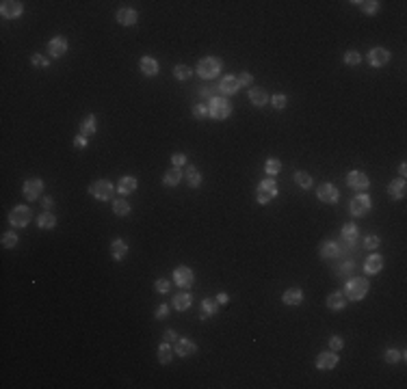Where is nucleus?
Returning a JSON list of instances; mask_svg holds the SVG:
<instances>
[{
  "mask_svg": "<svg viewBox=\"0 0 407 389\" xmlns=\"http://www.w3.org/2000/svg\"><path fill=\"white\" fill-rule=\"evenodd\" d=\"M368 294V281L364 277H353L344 285V296L346 301H362Z\"/></svg>",
  "mask_w": 407,
  "mask_h": 389,
  "instance_id": "f257e3e1",
  "label": "nucleus"
},
{
  "mask_svg": "<svg viewBox=\"0 0 407 389\" xmlns=\"http://www.w3.org/2000/svg\"><path fill=\"white\" fill-rule=\"evenodd\" d=\"M275 197H277V184H275V179L273 177L262 179V182L258 184V188H256V201L265 206V203L273 201Z\"/></svg>",
  "mask_w": 407,
  "mask_h": 389,
  "instance_id": "f03ea898",
  "label": "nucleus"
},
{
  "mask_svg": "<svg viewBox=\"0 0 407 389\" xmlns=\"http://www.w3.org/2000/svg\"><path fill=\"white\" fill-rule=\"evenodd\" d=\"M221 71V61L214 56H206L202 58L200 63H197V74H200L202 78H206V80H210V78H214Z\"/></svg>",
  "mask_w": 407,
  "mask_h": 389,
  "instance_id": "7ed1b4c3",
  "label": "nucleus"
},
{
  "mask_svg": "<svg viewBox=\"0 0 407 389\" xmlns=\"http://www.w3.org/2000/svg\"><path fill=\"white\" fill-rule=\"evenodd\" d=\"M89 193H91L98 201H109L113 195H115V186L109 182V179H100V182H93L89 186Z\"/></svg>",
  "mask_w": 407,
  "mask_h": 389,
  "instance_id": "20e7f679",
  "label": "nucleus"
},
{
  "mask_svg": "<svg viewBox=\"0 0 407 389\" xmlns=\"http://www.w3.org/2000/svg\"><path fill=\"white\" fill-rule=\"evenodd\" d=\"M33 221V212L28 206H15L9 214V223L13 227H26Z\"/></svg>",
  "mask_w": 407,
  "mask_h": 389,
  "instance_id": "39448f33",
  "label": "nucleus"
},
{
  "mask_svg": "<svg viewBox=\"0 0 407 389\" xmlns=\"http://www.w3.org/2000/svg\"><path fill=\"white\" fill-rule=\"evenodd\" d=\"M208 109H210L212 119H227L230 117V112H232V106L225 98H212L210 104H208Z\"/></svg>",
  "mask_w": 407,
  "mask_h": 389,
  "instance_id": "423d86ee",
  "label": "nucleus"
},
{
  "mask_svg": "<svg viewBox=\"0 0 407 389\" xmlns=\"http://www.w3.org/2000/svg\"><path fill=\"white\" fill-rule=\"evenodd\" d=\"M370 206H373V201H370L368 195H355L349 203V210H351L353 217H364V214L370 210Z\"/></svg>",
  "mask_w": 407,
  "mask_h": 389,
  "instance_id": "0eeeda50",
  "label": "nucleus"
},
{
  "mask_svg": "<svg viewBox=\"0 0 407 389\" xmlns=\"http://www.w3.org/2000/svg\"><path fill=\"white\" fill-rule=\"evenodd\" d=\"M173 281H176V285L189 290L191 285L195 283V275H193V271H191L189 266H178L176 271H173Z\"/></svg>",
  "mask_w": 407,
  "mask_h": 389,
  "instance_id": "6e6552de",
  "label": "nucleus"
},
{
  "mask_svg": "<svg viewBox=\"0 0 407 389\" xmlns=\"http://www.w3.org/2000/svg\"><path fill=\"white\" fill-rule=\"evenodd\" d=\"M316 197H319L323 203H336L340 199V190H338V186L325 182V184H321V186L316 188Z\"/></svg>",
  "mask_w": 407,
  "mask_h": 389,
  "instance_id": "1a4fd4ad",
  "label": "nucleus"
},
{
  "mask_svg": "<svg viewBox=\"0 0 407 389\" xmlns=\"http://www.w3.org/2000/svg\"><path fill=\"white\" fill-rule=\"evenodd\" d=\"M368 184H370V179L364 171H351L349 175H346V186L357 190V193H360V190H366Z\"/></svg>",
  "mask_w": 407,
  "mask_h": 389,
  "instance_id": "9d476101",
  "label": "nucleus"
},
{
  "mask_svg": "<svg viewBox=\"0 0 407 389\" xmlns=\"http://www.w3.org/2000/svg\"><path fill=\"white\" fill-rule=\"evenodd\" d=\"M22 193H24V197H26V199L35 201L41 193H44V182H41L39 177L26 179V182H24V186H22Z\"/></svg>",
  "mask_w": 407,
  "mask_h": 389,
  "instance_id": "9b49d317",
  "label": "nucleus"
},
{
  "mask_svg": "<svg viewBox=\"0 0 407 389\" xmlns=\"http://www.w3.org/2000/svg\"><path fill=\"white\" fill-rule=\"evenodd\" d=\"M68 39L63 37V35H57L55 39H50V44H48V55H50L52 58H61L65 56V52H68Z\"/></svg>",
  "mask_w": 407,
  "mask_h": 389,
  "instance_id": "f8f14e48",
  "label": "nucleus"
},
{
  "mask_svg": "<svg viewBox=\"0 0 407 389\" xmlns=\"http://www.w3.org/2000/svg\"><path fill=\"white\" fill-rule=\"evenodd\" d=\"M0 13L7 20H15V17L22 15V2L20 0H2L0 2Z\"/></svg>",
  "mask_w": 407,
  "mask_h": 389,
  "instance_id": "ddd939ff",
  "label": "nucleus"
},
{
  "mask_svg": "<svg viewBox=\"0 0 407 389\" xmlns=\"http://www.w3.org/2000/svg\"><path fill=\"white\" fill-rule=\"evenodd\" d=\"M366 58L373 67H384V65L390 61V50H386V48H373Z\"/></svg>",
  "mask_w": 407,
  "mask_h": 389,
  "instance_id": "4468645a",
  "label": "nucleus"
},
{
  "mask_svg": "<svg viewBox=\"0 0 407 389\" xmlns=\"http://www.w3.org/2000/svg\"><path fill=\"white\" fill-rule=\"evenodd\" d=\"M338 366V355L334 350H325L316 357V368L319 370H334Z\"/></svg>",
  "mask_w": 407,
  "mask_h": 389,
  "instance_id": "2eb2a0df",
  "label": "nucleus"
},
{
  "mask_svg": "<svg viewBox=\"0 0 407 389\" xmlns=\"http://www.w3.org/2000/svg\"><path fill=\"white\" fill-rule=\"evenodd\" d=\"M340 236H342V244H344V247H353V244L357 242V238H360V229H357L355 223H346V225H342Z\"/></svg>",
  "mask_w": 407,
  "mask_h": 389,
  "instance_id": "dca6fc26",
  "label": "nucleus"
},
{
  "mask_svg": "<svg viewBox=\"0 0 407 389\" xmlns=\"http://www.w3.org/2000/svg\"><path fill=\"white\" fill-rule=\"evenodd\" d=\"M115 20H117V24H122V26H135L136 20H139V15H136L135 9L124 7V9H119L115 13Z\"/></svg>",
  "mask_w": 407,
  "mask_h": 389,
  "instance_id": "f3484780",
  "label": "nucleus"
},
{
  "mask_svg": "<svg viewBox=\"0 0 407 389\" xmlns=\"http://www.w3.org/2000/svg\"><path fill=\"white\" fill-rule=\"evenodd\" d=\"M173 350H176L178 357H191V355H195L197 346H195V342H191V339H176Z\"/></svg>",
  "mask_w": 407,
  "mask_h": 389,
  "instance_id": "a211bd4d",
  "label": "nucleus"
},
{
  "mask_svg": "<svg viewBox=\"0 0 407 389\" xmlns=\"http://www.w3.org/2000/svg\"><path fill=\"white\" fill-rule=\"evenodd\" d=\"M136 186H139V182H136L135 175H124L117 184V190H119V195H133Z\"/></svg>",
  "mask_w": 407,
  "mask_h": 389,
  "instance_id": "6ab92c4d",
  "label": "nucleus"
},
{
  "mask_svg": "<svg viewBox=\"0 0 407 389\" xmlns=\"http://www.w3.org/2000/svg\"><path fill=\"white\" fill-rule=\"evenodd\" d=\"M405 190H407L405 179L399 177V179H392V182H390V186H388V195H390V199H403Z\"/></svg>",
  "mask_w": 407,
  "mask_h": 389,
  "instance_id": "aec40b11",
  "label": "nucleus"
},
{
  "mask_svg": "<svg viewBox=\"0 0 407 389\" xmlns=\"http://www.w3.org/2000/svg\"><path fill=\"white\" fill-rule=\"evenodd\" d=\"M139 69H141V74H145V76H156L160 67H158V61L154 56H143L141 63H139Z\"/></svg>",
  "mask_w": 407,
  "mask_h": 389,
  "instance_id": "412c9836",
  "label": "nucleus"
},
{
  "mask_svg": "<svg viewBox=\"0 0 407 389\" xmlns=\"http://www.w3.org/2000/svg\"><path fill=\"white\" fill-rule=\"evenodd\" d=\"M111 255L113 260L122 262L126 255H128V244H126V240H122V238H115V240L111 242Z\"/></svg>",
  "mask_w": 407,
  "mask_h": 389,
  "instance_id": "4be33fe9",
  "label": "nucleus"
},
{
  "mask_svg": "<svg viewBox=\"0 0 407 389\" xmlns=\"http://www.w3.org/2000/svg\"><path fill=\"white\" fill-rule=\"evenodd\" d=\"M284 305H301L303 303V290L301 288H288L282 294Z\"/></svg>",
  "mask_w": 407,
  "mask_h": 389,
  "instance_id": "5701e85b",
  "label": "nucleus"
},
{
  "mask_svg": "<svg viewBox=\"0 0 407 389\" xmlns=\"http://www.w3.org/2000/svg\"><path fill=\"white\" fill-rule=\"evenodd\" d=\"M338 255H340V244L338 242L327 240V242L321 244V257L323 260H336Z\"/></svg>",
  "mask_w": 407,
  "mask_h": 389,
  "instance_id": "b1692460",
  "label": "nucleus"
},
{
  "mask_svg": "<svg viewBox=\"0 0 407 389\" xmlns=\"http://www.w3.org/2000/svg\"><path fill=\"white\" fill-rule=\"evenodd\" d=\"M249 102L254 106H265L269 102V95L262 87H249Z\"/></svg>",
  "mask_w": 407,
  "mask_h": 389,
  "instance_id": "393cba45",
  "label": "nucleus"
},
{
  "mask_svg": "<svg viewBox=\"0 0 407 389\" xmlns=\"http://www.w3.org/2000/svg\"><path fill=\"white\" fill-rule=\"evenodd\" d=\"M95 132H98V117H95V115H87L80 121V134L82 136H91Z\"/></svg>",
  "mask_w": 407,
  "mask_h": 389,
  "instance_id": "a878e982",
  "label": "nucleus"
},
{
  "mask_svg": "<svg viewBox=\"0 0 407 389\" xmlns=\"http://www.w3.org/2000/svg\"><path fill=\"white\" fill-rule=\"evenodd\" d=\"M238 80H236V76H225V78H221V82H219V91L221 93H225V95H232V93H236L238 91Z\"/></svg>",
  "mask_w": 407,
  "mask_h": 389,
  "instance_id": "bb28decb",
  "label": "nucleus"
},
{
  "mask_svg": "<svg viewBox=\"0 0 407 389\" xmlns=\"http://www.w3.org/2000/svg\"><path fill=\"white\" fill-rule=\"evenodd\" d=\"M184 179H187V184H189L191 188H200L202 182H204V177H202V173H200V169H197V167H187Z\"/></svg>",
  "mask_w": 407,
  "mask_h": 389,
  "instance_id": "cd10ccee",
  "label": "nucleus"
},
{
  "mask_svg": "<svg viewBox=\"0 0 407 389\" xmlns=\"http://www.w3.org/2000/svg\"><path fill=\"white\" fill-rule=\"evenodd\" d=\"M184 179V173H182V169H178V167H173V169H169L165 173V177H163V184L165 186H178Z\"/></svg>",
  "mask_w": 407,
  "mask_h": 389,
  "instance_id": "c85d7f7f",
  "label": "nucleus"
},
{
  "mask_svg": "<svg viewBox=\"0 0 407 389\" xmlns=\"http://www.w3.org/2000/svg\"><path fill=\"white\" fill-rule=\"evenodd\" d=\"M384 268V257H381L379 253H375V255H370L368 260H366V264H364V271H366L368 275H377Z\"/></svg>",
  "mask_w": 407,
  "mask_h": 389,
  "instance_id": "c756f323",
  "label": "nucleus"
},
{
  "mask_svg": "<svg viewBox=\"0 0 407 389\" xmlns=\"http://www.w3.org/2000/svg\"><path fill=\"white\" fill-rule=\"evenodd\" d=\"M327 307H329V309H334V311L344 309V307H346V296H344V292H334V294H329V298H327Z\"/></svg>",
  "mask_w": 407,
  "mask_h": 389,
  "instance_id": "7c9ffc66",
  "label": "nucleus"
},
{
  "mask_svg": "<svg viewBox=\"0 0 407 389\" xmlns=\"http://www.w3.org/2000/svg\"><path fill=\"white\" fill-rule=\"evenodd\" d=\"M191 305H193V296L189 292H182V294H178L173 298V309H178V311H187Z\"/></svg>",
  "mask_w": 407,
  "mask_h": 389,
  "instance_id": "2f4dec72",
  "label": "nucleus"
},
{
  "mask_svg": "<svg viewBox=\"0 0 407 389\" xmlns=\"http://www.w3.org/2000/svg\"><path fill=\"white\" fill-rule=\"evenodd\" d=\"M217 307H219L217 301H212V298H204V301H202V316H200V318L206 320V318H210V316H214V314H217Z\"/></svg>",
  "mask_w": 407,
  "mask_h": 389,
  "instance_id": "473e14b6",
  "label": "nucleus"
},
{
  "mask_svg": "<svg viewBox=\"0 0 407 389\" xmlns=\"http://www.w3.org/2000/svg\"><path fill=\"white\" fill-rule=\"evenodd\" d=\"M37 225L39 229H55L57 227V217L52 212H44L37 217Z\"/></svg>",
  "mask_w": 407,
  "mask_h": 389,
  "instance_id": "72a5a7b5",
  "label": "nucleus"
},
{
  "mask_svg": "<svg viewBox=\"0 0 407 389\" xmlns=\"http://www.w3.org/2000/svg\"><path fill=\"white\" fill-rule=\"evenodd\" d=\"M353 4H357V7H360L364 13H368V15L377 13V11H379V7H381L377 0H357V2H353Z\"/></svg>",
  "mask_w": 407,
  "mask_h": 389,
  "instance_id": "f704fd0d",
  "label": "nucleus"
},
{
  "mask_svg": "<svg viewBox=\"0 0 407 389\" xmlns=\"http://www.w3.org/2000/svg\"><path fill=\"white\" fill-rule=\"evenodd\" d=\"M171 359H173V348H171V344H160V348H158V361L163 363V366H167V363H171Z\"/></svg>",
  "mask_w": 407,
  "mask_h": 389,
  "instance_id": "c9c22d12",
  "label": "nucleus"
},
{
  "mask_svg": "<svg viewBox=\"0 0 407 389\" xmlns=\"http://www.w3.org/2000/svg\"><path fill=\"white\" fill-rule=\"evenodd\" d=\"M265 171H267L269 177H275L279 171H282V163H279L277 158H269L267 165H265Z\"/></svg>",
  "mask_w": 407,
  "mask_h": 389,
  "instance_id": "e433bc0d",
  "label": "nucleus"
},
{
  "mask_svg": "<svg viewBox=\"0 0 407 389\" xmlns=\"http://www.w3.org/2000/svg\"><path fill=\"white\" fill-rule=\"evenodd\" d=\"M384 359H386V363H392V366H394V363H399L401 359H405V352L399 350V348H388Z\"/></svg>",
  "mask_w": 407,
  "mask_h": 389,
  "instance_id": "4c0bfd02",
  "label": "nucleus"
},
{
  "mask_svg": "<svg viewBox=\"0 0 407 389\" xmlns=\"http://www.w3.org/2000/svg\"><path fill=\"white\" fill-rule=\"evenodd\" d=\"M295 182H297V186H301V188H310L312 186V175H310L308 171H297Z\"/></svg>",
  "mask_w": 407,
  "mask_h": 389,
  "instance_id": "58836bf2",
  "label": "nucleus"
},
{
  "mask_svg": "<svg viewBox=\"0 0 407 389\" xmlns=\"http://www.w3.org/2000/svg\"><path fill=\"white\" fill-rule=\"evenodd\" d=\"M113 212H115L117 217H126V214L130 212V203L126 199H115L113 201Z\"/></svg>",
  "mask_w": 407,
  "mask_h": 389,
  "instance_id": "ea45409f",
  "label": "nucleus"
},
{
  "mask_svg": "<svg viewBox=\"0 0 407 389\" xmlns=\"http://www.w3.org/2000/svg\"><path fill=\"white\" fill-rule=\"evenodd\" d=\"M191 74H193V71H191L189 65H176V67H173V76H176L178 80H189Z\"/></svg>",
  "mask_w": 407,
  "mask_h": 389,
  "instance_id": "a19ab883",
  "label": "nucleus"
},
{
  "mask_svg": "<svg viewBox=\"0 0 407 389\" xmlns=\"http://www.w3.org/2000/svg\"><path fill=\"white\" fill-rule=\"evenodd\" d=\"M286 104H288V98H286L284 93H277V95H273V98H271V106L275 111L286 109Z\"/></svg>",
  "mask_w": 407,
  "mask_h": 389,
  "instance_id": "79ce46f5",
  "label": "nucleus"
},
{
  "mask_svg": "<svg viewBox=\"0 0 407 389\" xmlns=\"http://www.w3.org/2000/svg\"><path fill=\"white\" fill-rule=\"evenodd\" d=\"M193 117H195V119H206V117H210V109H208V104H197V106H193Z\"/></svg>",
  "mask_w": 407,
  "mask_h": 389,
  "instance_id": "37998d69",
  "label": "nucleus"
},
{
  "mask_svg": "<svg viewBox=\"0 0 407 389\" xmlns=\"http://www.w3.org/2000/svg\"><path fill=\"white\" fill-rule=\"evenodd\" d=\"M17 244V236L13 231H7V233H2V247L4 249H13Z\"/></svg>",
  "mask_w": 407,
  "mask_h": 389,
  "instance_id": "c03bdc74",
  "label": "nucleus"
},
{
  "mask_svg": "<svg viewBox=\"0 0 407 389\" xmlns=\"http://www.w3.org/2000/svg\"><path fill=\"white\" fill-rule=\"evenodd\" d=\"M360 61H362V55L357 50H349L344 55V63L346 65H360Z\"/></svg>",
  "mask_w": 407,
  "mask_h": 389,
  "instance_id": "a18cd8bd",
  "label": "nucleus"
},
{
  "mask_svg": "<svg viewBox=\"0 0 407 389\" xmlns=\"http://www.w3.org/2000/svg\"><path fill=\"white\" fill-rule=\"evenodd\" d=\"M236 80H238V85H241V87H251V85H254V76L247 74V71H241V74L236 76Z\"/></svg>",
  "mask_w": 407,
  "mask_h": 389,
  "instance_id": "49530a36",
  "label": "nucleus"
},
{
  "mask_svg": "<svg viewBox=\"0 0 407 389\" xmlns=\"http://www.w3.org/2000/svg\"><path fill=\"white\" fill-rule=\"evenodd\" d=\"M171 163H173V167H178V169H182V167L187 165V154L176 152V154L171 156Z\"/></svg>",
  "mask_w": 407,
  "mask_h": 389,
  "instance_id": "de8ad7c7",
  "label": "nucleus"
},
{
  "mask_svg": "<svg viewBox=\"0 0 407 389\" xmlns=\"http://www.w3.org/2000/svg\"><path fill=\"white\" fill-rule=\"evenodd\" d=\"M344 348V339L338 337V335H334V337H329V350H342Z\"/></svg>",
  "mask_w": 407,
  "mask_h": 389,
  "instance_id": "09e8293b",
  "label": "nucleus"
},
{
  "mask_svg": "<svg viewBox=\"0 0 407 389\" xmlns=\"http://www.w3.org/2000/svg\"><path fill=\"white\" fill-rule=\"evenodd\" d=\"M154 288H156L158 294H167V292H169V288H171V283H169V279H158Z\"/></svg>",
  "mask_w": 407,
  "mask_h": 389,
  "instance_id": "8fccbe9b",
  "label": "nucleus"
},
{
  "mask_svg": "<svg viewBox=\"0 0 407 389\" xmlns=\"http://www.w3.org/2000/svg\"><path fill=\"white\" fill-rule=\"evenodd\" d=\"M379 244H381V240H379V238H377V236H366V238H364V247L370 249V251L377 249V247H379Z\"/></svg>",
  "mask_w": 407,
  "mask_h": 389,
  "instance_id": "3c124183",
  "label": "nucleus"
},
{
  "mask_svg": "<svg viewBox=\"0 0 407 389\" xmlns=\"http://www.w3.org/2000/svg\"><path fill=\"white\" fill-rule=\"evenodd\" d=\"M31 63L35 65V67H48V58L41 56V55H33V56H31Z\"/></svg>",
  "mask_w": 407,
  "mask_h": 389,
  "instance_id": "603ef678",
  "label": "nucleus"
},
{
  "mask_svg": "<svg viewBox=\"0 0 407 389\" xmlns=\"http://www.w3.org/2000/svg\"><path fill=\"white\" fill-rule=\"evenodd\" d=\"M176 339H178V335H176V331H171V329H167V331L163 333V342L165 344H176Z\"/></svg>",
  "mask_w": 407,
  "mask_h": 389,
  "instance_id": "864d4df0",
  "label": "nucleus"
},
{
  "mask_svg": "<svg viewBox=\"0 0 407 389\" xmlns=\"http://www.w3.org/2000/svg\"><path fill=\"white\" fill-rule=\"evenodd\" d=\"M74 147L76 149H85L87 147V136H82V134L76 136V139H74Z\"/></svg>",
  "mask_w": 407,
  "mask_h": 389,
  "instance_id": "5fc2aeb1",
  "label": "nucleus"
},
{
  "mask_svg": "<svg viewBox=\"0 0 407 389\" xmlns=\"http://www.w3.org/2000/svg\"><path fill=\"white\" fill-rule=\"evenodd\" d=\"M41 206H44L46 212H50L52 208H55V199H52V197H44V199H41Z\"/></svg>",
  "mask_w": 407,
  "mask_h": 389,
  "instance_id": "6e6d98bb",
  "label": "nucleus"
},
{
  "mask_svg": "<svg viewBox=\"0 0 407 389\" xmlns=\"http://www.w3.org/2000/svg\"><path fill=\"white\" fill-rule=\"evenodd\" d=\"M167 314H169V305H158V309H156V318H158V320H163Z\"/></svg>",
  "mask_w": 407,
  "mask_h": 389,
  "instance_id": "4d7b16f0",
  "label": "nucleus"
},
{
  "mask_svg": "<svg viewBox=\"0 0 407 389\" xmlns=\"http://www.w3.org/2000/svg\"><path fill=\"white\" fill-rule=\"evenodd\" d=\"M214 301H217L219 305H225L227 301H230V296H227V294H225V292H219V294H217V296H214Z\"/></svg>",
  "mask_w": 407,
  "mask_h": 389,
  "instance_id": "13d9d810",
  "label": "nucleus"
},
{
  "mask_svg": "<svg viewBox=\"0 0 407 389\" xmlns=\"http://www.w3.org/2000/svg\"><path fill=\"white\" fill-rule=\"evenodd\" d=\"M353 271V262H344V266L340 268V273H351Z\"/></svg>",
  "mask_w": 407,
  "mask_h": 389,
  "instance_id": "bf43d9fd",
  "label": "nucleus"
},
{
  "mask_svg": "<svg viewBox=\"0 0 407 389\" xmlns=\"http://www.w3.org/2000/svg\"><path fill=\"white\" fill-rule=\"evenodd\" d=\"M200 95H202V98H208V95H210V89H208V87H202V89H200Z\"/></svg>",
  "mask_w": 407,
  "mask_h": 389,
  "instance_id": "052dcab7",
  "label": "nucleus"
},
{
  "mask_svg": "<svg viewBox=\"0 0 407 389\" xmlns=\"http://www.w3.org/2000/svg\"><path fill=\"white\" fill-rule=\"evenodd\" d=\"M399 175H401V177H405V175H407V167H405V165H401V167H399Z\"/></svg>",
  "mask_w": 407,
  "mask_h": 389,
  "instance_id": "680f3d73",
  "label": "nucleus"
}]
</instances>
